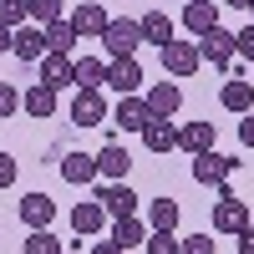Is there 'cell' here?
Instances as JSON below:
<instances>
[{
    "label": "cell",
    "instance_id": "1",
    "mask_svg": "<svg viewBox=\"0 0 254 254\" xmlns=\"http://www.w3.org/2000/svg\"><path fill=\"white\" fill-rule=\"evenodd\" d=\"M234 158L229 153H214V147H203V153H193V183L198 188H224L229 178H234Z\"/></svg>",
    "mask_w": 254,
    "mask_h": 254
},
{
    "label": "cell",
    "instance_id": "2",
    "mask_svg": "<svg viewBox=\"0 0 254 254\" xmlns=\"http://www.w3.org/2000/svg\"><path fill=\"white\" fill-rule=\"evenodd\" d=\"M234 31H224V26H214V31H203L198 36V61H208V66H219V71H229L234 66Z\"/></svg>",
    "mask_w": 254,
    "mask_h": 254
},
{
    "label": "cell",
    "instance_id": "3",
    "mask_svg": "<svg viewBox=\"0 0 254 254\" xmlns=\"http://www.w3.org/2000/svg\"><path fill=\"white\" fill-rule=\"evenodd\" d=\"M249 224V203L239 193H229V188H219V203H214V229L219 234H239V229Z\"/></svg>",
    "mask_w": 254,
    "mask_h": 254
},
{
    "label": "cell",
    "instance_id": "4",
    "mask_svg": "<svg viewBox=\"0 0 254 254\" xmlns=\"http://www.w3.org/2000/svg\"><path fill=\"white\" fill-rule=\"evenodd\" d=\"M158 56H163L168 76H193L198 71V41H168V46H158Z\"/></svg>",
    "mask_w": 254,
    "mask_h": 254
},
{
    "label": "cell",
    "instance_id": "5",
    "mask_svg": "<svg viewBox=\"0 0 254 254\" xmlns=\"http://www.w3.org/2000/svg\"><path fill=\"white\" fill-rule=\"evenodd\" d=\"M102 46H107V56H132V51L142 46L137 20H107V31H102Z\"/></svg>",
    "mask_w": 254,
    "mask_h": 254
},
{
    "label": "cell",
    "instance_id": "6",
    "mask_svg": "<svg viewBox=\"0 0 254 254\" xmlns=\"http://www.w3.org/2000/svg\"><path fill=\"white\" fill-rule=\"evenodd\" d=\"M107 87L117 97H132L142 87V66H137V56H112L107 61Z\"/></svg>",
    "mask_w": 254,
    "mask_h": 254
},
{
    "label": "cell",
    "instance_id": "7",
    "mask_svg": "<svg viewBox=\"0 0 254 254\" xmlns=\"http://www.w3.org/2000/svg\"><path fill=\"white\" fill-rule=\"evenodd\" d=\"M71 122H76V127H102V122H107V102H102V92H97V87H76Z\"/></svg>",
    "mask_w": 254,
    "mask_h": 254
},
{
    "label": "cell",
    "instance_id": "8",
    "mask_svg": "<svg viewBox=\"0 0 254 254\" xmlns=\"http://www.w3.org/2000/svg\"><path fill=\"white\" fill-rule=\"evenodd\" d=\"M41 81H46L51 92L71 87V81H76V61H71L66 51H46V56H41Z\"/></svg>",
    "mask_w": 254,
    "mask_h": 254
},
{
    "label": "cell",
    "instance_id": "9",
    "mask_svg": "<svg viewBox=\"0 0 254 254\" xmlns=\"http://www.w3.org/2000/svg\"><path fill=\"white\" fill-rule=\"evenodd\" d=\"M97 203L107 208L112 219H127V214H137V193H132L127 183H102V188H97Z\"/></svg>",
    "mask_w": 254,
    "mask_h": 254
},
{
    "label": "cell",
    "instance_id": "10",
    "mask_svg": "<svg viewBox=\"0 0 254 254\" xmlns=\"http://www.w3.org/2000/svg\"><path fill=\"white\" fill-rule=\"evenodd\" d=\"M112 117H117L122 132H142V127L153 122V112H147V102H142L137 92H132V97H117V112H112Z\"/></svg>",
    "mask_w": 254,
    "mask_h": 254
},
{
    "label": "cell",
    "instance_id": "11",
    "mask_svg": "<svg viewBox=\"0 0 254 254\" xmlns=\"http://www.w3.org/2000/svg\"><path fill=\"white\" fill-rule=\"evenodd\" d=\"M71 31H76V41L81 36H102L107 31V10H102L97 0H81V5L71 10Z\"/></svg>",
    "mask_w": 254,
    "mask_h": 254
},
{
    "label": "cell",
    "instance_id": "12",
    "mask_svg": "<svg viewBox=\"0 0 254 254\" xmlns=\"http://www.w3.org/2000/svg\"><path fill=\"white\" fill-rule=\"evenodd\" d=\"M10 51H15L20 61H41V56H46V31H41V26H15Z\"/></svg>",
    "mask_w": 254,
    "mask_h": 254
},
{
    "label": "cell",
    "instance_id": "13",
    "mask_svg": "<svg viewBox=\"0 0 254 254\" xmlns=\"http://www.w3.org/2000/svg\"><path fill=\"white\" fill-rule=\"evenodd\" d=\"M142 102H147V112H153V117H173V112H178V102H183V92L173 87V81H153Z\"/></svg>",
    "mask_w": 254,
    "mask_h": 254
},
{
    "label": "cell",
    "instance_id": "14",
    "mask_svg": "<svg viewBox=\"0 0 254 254\" xmlns=\"http://www.w3.org/2000/svg\"><path fill=\"white\" fill-rule=\"evenodd\" d=\"M183 26L193 31V36L214 31L219 26V5H214V0H188V5H183Z\"/></svg>",
    "mask_w": 254,
    "mask_h": 254
},
{
    "label": "cell",
    "instance_id": "15",
    "mask_svg": "<svg viewBox=\"0 0 254 254\" xmlns=\"http://www.w3.org/2000/svg\"><path fill=\"white\" fill-rule=\"evenodd\" d=\"M142 142H147V153H173V147H178V127L168 117H153L142 127Z\"/></svg>",
    "mask_w": 254,
    "mask_h": 254
},
{
    "label": "cell",
    "instance_id": "16",
    "mask_svg": "<svg viewBox=\"0 0 254 254\" xmlns=\"http://www.w3.org/2000/svg\"><path fill=\"white\" fill-rule=\"evenodd\" d=\"M127 168H132V158H127V147L122 142H107V147H102V153H97V173L102 178H127Z\"/></svg>",
    "mask_w": 254,
    "mask_h": 254
},
{
    "label": "cell",
    "instance_id": "17",
    "mask_svg": "<svg viewBox=\"0 0 254 254\" xmlns=\"http://www.w3.org/2000/svg\"><path fill=\"white\" fill-rule=\"evenodd\" d=\"M20 219H26V229H46L56 219V203L46 193H26V198H20Z\"/></svg>",
    "mask_w": 254,
    "mask_h": 254
},
{
    "label": "cell",
    "instance_id": "18",
    "mask_svg": "<svg viewBox=\"0 0 254 254\" xmlns=\"http://www.w3.org/2000/svg\"><path fill=\"white\" fill-rule=\"evenodd\" d=\"M20 107H26V112H31L36 122H46V117L56 112V92L46 87V81H36L31 92H20Z\"/></svg>",
    "mask_w": 254,
    "mask_h": 254
},
{
    "label": "cell",
    "instance_id": "19",
    "mask_svg": "<svg viewBox=\"0 0 254 254\" xmlns=\"http://www.w3.org/2000/svg\"><path fill=\"white\" fill-rule=\"evenodd\" d=\"M61 178H66V183H97V158H87V153H66V158H61Z\"/></svg>",
    "mask_w": 254,
    "mask_h": 254
},
{
    "label": "cell",
    "instance_id": "20",
    "mask_svg": "<svg viewBox=\"0 0 254 254\" xmlns=\"http://www.w3.org/2000/svg\"><path fill=\"white\" fill-rule=\"evenodd\" d=\"M178 147H183V153H203V147H214V122H183L178 127Z\"/></svg>",
    "mask_w": 254,
    "mask_h": 254
},
{
    "label": "cell",
    "instance_id": "21",
    "mask_svg": "<svg viewBox=\"0 0 254 254\" xmlns=\"http://www.w3.org/2000/svg\"><path fill=\"white\" fill-rule=\"evenodd\" d=\"M219 102H224L229 112H239V117H244V112L254 107V87H249L244 76H234V81H224V92H219Z\"/></svg>",
    "mask_w": 254,
    "mask_h": 254
},
{
    "label": "cell",
    "instance_id": "22",
    "mask_svg": "<svg viewBox=\"0 0 254 254\" xmlns=\"http://www.w3.org/2000/svg\"><path fill=\"white\" fill-rule=\"evenodd\" d=\"M102 224H107V208L102 203H76L71 208V229L76 234H102Z\"/></svg>",
    "mask_w": 254,
    "mask_h": 254
},
{
    "label": "cell",
    "instance_id": "23",
    "mask_svg": "<svg viewBox=\"0 0 254 254\" xmlns=\"http://www.w3.org/2000/svg\"><path fill=\"white\" fill-rule=\"evenodd\" d=\"M137 31H142V41H153V46H168V41H173V20H168L163 10H147L137 20Z\"/></svg>",
    "mask_w": 254,
    "mask_h": 254
},
{
    "label": "cell",
    "instance_id": "24",
    "mask_svg": "<svg viewBox=\"0 0 254 254\" xmlns=\"http://www.w3.org/2000/svg\"><path fill=\"white\" fill-rule=\"evenodd\" d=\"M46 51H66L71 56V46H76V31H71V20H46Z\"/></svg>",
    "mask_w": 254,
    "mask_h": 254
},
{
    "label": "cell",
    "instance_id": "25",
    "mask_svg": "<svg viewBox=\"0 0 254 254\" xmlns=\"http://www.w3.org/2000/svg\"><path fill=\"white\" fill-rule=\"evenodd\" d=\"M142 239H147V229L137 224V214H127V219L112 224V244H117V249H132V244H142Z\"/></svg>",
    "mask_w": 254,
    "mask_h": 254
},
{
    "label": "cell",
    "instance_id": "26",
    "mask_svg": "<svg viewBox=\"0 0 254 254\" xmlns=\"http://www.w3.org/2000/svg\"><path fill=\"white\" fill-rule=\"evenodd\" d=\"M102 81H107V61L81 56V61H76V87H102Z\"/></svg>",
    "mask_w": 254,
    "mask_h": 254
},
{
    "label": "cell",
    "instance_id": "27",
    "mask_svg": "<svg viewBox=\"0 0 254 254\" xmlns=\"http://www.w3.org/2000/svg\"><path fill=\"white\" fill-rule=\"evenodd\" d=\"M147 219H153V229H178V203L173 198H153L147 203Z\"/></svg>",
    "mask_w": 254,
    "mask_h": 254
},
{
    "label": "cell",
    "instance_id": "28",
    "mask_svg": "<svg viewBox=\"0 0 254 254\" xmlns=\"http://www.w3.org/2000/svg\"><path fill=\"white\" fill-rule=\"evenodd\" d=\"M142 249H147V254H178V249H183V239L173 234V229H153V234L142 239Z\"/></svg>",
    "mask_w": 254,
    "mask_h": 254
},
{
    "label": "cell",
    "instance_id": "29",
    "mask_svg": "<svg viewBox=\"0 0 254 254\" xmlns=\"http://www.w3.org/2000/svg\"><path fill=\"white\" fill-rule=\"evenodd\" d=\"M26 20H36V26L61 20V0H26Z\"/></svg>",
    "mask_w": 254,
    "mask_h": 254
},
{
    "label": "cell",
    "instance_id": "30",
    "mask_svg": "<svg viewBox=\"0 0 254 254\" xmlns=\"http://www.w3.org/2000/svg\"><path fill=\"white\" fill-rule=\"evenodd\" d=\"M26 254H61V239L51 234V229H31V239H26Z\"/></svg>",
    "mask_w": 254,
    "mask_h": 254
},
{
    "label": "cell",
    "instance_id": "31",
    "mask_svg": "<svg viewBox=\"0 0 254 254\" xmlns=\"http://www.w3.org/2000/svg\"><path fill=\"white\" fill-rule=\"evenodd\" d=\"M0 26H26V0H0Z\"/></svg>",
    "mask_w": 254,
    "mask_h": 254
},
{
    "label": "cell",
    "instance_id": "32",
    "mask_svg": "<svg viewBox=\"0 0 254 254\" xmlns=\"http://www.w3.org/2000/svg\"><path fill=\"white\" fill-rule=\"evenodd\" d=\"M15 107H20V92L10 87V81H0V122H5V117H10Z\"/></svg>",
    "mask_w": 254,
    "mask_h": 254
},
{
    "label": "cell",
    "instance_id": "33",
    "mask_svg": "<svg viewBox=\"0 0 254 254\" xmlns=\"http://www.w3.org/2000/svg\"><path fill=\"white\" fill-rule=\"evenodd\" d=\"M178 254H214V239H208V234H193V239H183Z\"/></svg>",
    "mask_w": 254,
    "mask_h": 254
},
{
    "label": "cell",
    "instance_id": "34",
    "mask_svg": "<svg viewBox=\"0 0 254 254\" xmlns=\"http://www.w3.org/2000/svg\"><path fill=\"white\" fill-rule=\"evenodd\" d=\"M234 51H239L244 61H254V26H244V31L234 36Z\"/></svg>",
    "mask_w": 254,
    "mask_h": 254
},
{
    "label": "cell",
    "instance_id": "35",
    "mask_svg": "<svg viewBox=\"0 0 254 254\" xmlns=\"http://www.w3.org/2000/svg\"><path fill=\"white\" fill-rule=\"evenodd\" d=\"M10 183H15V158L0 153V188H10Z\"/></svg>",
    "mask_w": 254,
    "mask_h": 254
},
{
    "label": "cell",
    "instance_id": "36",
    "mask_svg": "<svg viewBox=\"0 0 254 254\" xmlns=\"http://www.w3.org/2000/svg\"><path fill=\"white\" fill-rule=\"evenodd\" d=\"M239 142L254 147V112H244V122H239Z\"/></svg>",
    "mask_w": 254,
    "mask_h": 254
},
{
    "label": "cell",
    "instance_id": "37",
    "mask_svg": "<svg viewBox=\"0 0 254 254\" xmlns=\"http://www.w3.org/2000/svg\"><path fill=\"white\" fill-rule=\"evenodd\" d=\"M239 254H254V224L239 229Z\"/></svg>",
    "mask_w": 254,
    "mask_h": 254
},
{
    "label": "cell",
    "instance_id": "38",
    "mask_svg": "<svg viewBox=\"0 0 254 254\" xmlns=\"http://www.w3.org/2000/svg\"><path fill=\"white\" fill-rule=\"evenodd\" d=\"M92 254H127V249H117V244L107 239V244H92Z\"/></svg>",
    "mask_w": 254,
    "mask_h": 254
},
{
    "label": "cell",
    "instance_id": "39",
    "mask_svg": "<svg viewBox=\"0 0 254 254\" xmlns=\"http://www.w3.org/2000/svg\"><path fill=\"white\" fill-rule=\"evenodd\" d=\"M10 36H15L10 26H0V51H10Z\"/></svg>",
    "mask_w": 254,
    "mask_h": 254
},
{
    "label": "cell",
    "instance_id": "40",
    "mask_svg": "<svg viewBox=\"0 0 254 254\" xmlns=\"http://www.w3.org/2000/svg\"><path fill=\"white\" fill-rule=\"evenodd\" d=\"M229 5H234V10H249V5H254V0H229Z\"/></svg>",
    "mask_w": 254,
    "mask_h": 254
},
{
    "label": "cell",
    "instance_id": "41",
    "mask_svg": "<svg viewBox=\"0 0 254 254\" xmlns=\"http://www.w3.org/2000/svg\"><path fill=\"white\" fill-rule=\"evenodd\" d=\"M61 254H81V249H61Z\"/></svg>",
    "mask_w": 254,
    "mask_h": 254
},
{
    "label": "cell",
    "instance_id": "42",
    "mask_svg": "<svg viewBox=\"0 0 254 254\" xmlns=\"http://www.w3.org/2000/svg\"><path fill=\"white\" fill-rule=\"evenodd\" d=\"M249 15H254V5H249Z\"/></svg>",
    "mask_w": 254,
    "mask_h": 254
}]
</instances>
